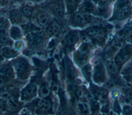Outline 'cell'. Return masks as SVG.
Instances as JSON below:
<instances>
[{"instance_id":"cell-1","label":"cell","mask_w":132,"mask_h":115,"mask_svg":"<svg viewBox=\"0 0 132 115\" xmlns=\"http://www.w3.org/2000/svg\"><path fill=\"white\" fill-rule=\"evenodd\" d=\"M14 67L16 74L21 79L24 80L27 78L29 67L27 61L23 58H19L14 61Z\"/></svg>"},{"instance_id":"cell-2","label":"cell","mask_w":132,"mask_h":115,"mask_svg":"<svg viewBox=\"0 0 132 115\" xmlns=\"http://www.w3.org/2000/svg\"><path fill=\"white\" fill-rule=\"evenodd\" d=\"M132 54V46L127 45L122 48L118 53L114 59V63L120 67L126 62Z\"/></svg>"},{"instance_id":"cell-3","label":"cell","mask_w":132,"mask_h":115,"mask_svg":"<svg viewBox=\"0 0 132 115\" xmlns=\"http://www.w3.org/2000/svg\"><path fill=\"white\" fill-rule=\"evenodd\" d=\"M37 87L34 82L28 84L21 92V99L23 100H28L33 98L36 95Z\"/></svg>"},{"instance_id":"cell-4","label":"cell","mask_w":132,"mask_h":115,"mask_svg":"<svg viewBox=\"0 0 132 115\" xmlns=\"http://www.w3.org/2000/svg\"><path fill=\"white\" fill-rule=\"evenodd\" d=\"M89 51V46L88 44H83L80 47L79 50L75 55L76 61L79 64H84L87 61Z\"/></svg>"},{"instance_id":"cell-5","label":"cell","mask_w":132,"mask_h":115,"mask_svg":"<svg viewBox=\"0 0 132 115\" xmlns=\"http://www.w3.org/2000/svg\"><path fill=\"white\" fill-rule=\"evenodd\" d=\"M36 109L39 113H46L52 109L51 100L46 98H41L38 99L36 104Z\"/></svg>"},{"instance_id":"cell-6","label":"cell","mask_w":132,"mask_h":115,"mask_svg":"<svg viewBox=\"0 0 132 115\" xmlns=\"http://www.w3.org/2000/svg\"><path fill=\"white\" fill-rule=\"evenodd\" d=\"M105 79V72L103 66L101 64H97L94 68L93 75L94 81L97 83H101L104 82Z\"/></svg>"},{"instance_id":"cell-7","label":"cell","mask_w":132,"mask_h":115,"mask_svg":"<svg viewBox=\"0 0 132 115\" xmlns=\"http://www.w3.org/2000/svg\"><path fill=\"white\" fill-rule=\"evenodd\" d=\"M124 3H121V5L119 7L116 11L115 18L117 19H123L130 13V8L129 7L123 5Z\"/></svg>"},{"instance_id":"cell-8","label":"cell","mask_w":132,"mask_h":115,"mask_svg":"<svg viewBox=\"0 0 132 115\" xmlns=\"http://www.w3.org/2000/svg\"><path fill=\"white\" fill-rule=\"evenodd\" d=\"M13 71L11 67L8 65L3 66L0 69V77H3L6 80H10L13 77Z\"/></svg>"},{"instance_id":"cell-9","label":"cell","mask_w":132,"mask_h":115,"mask_svg":"<svg viewBox=\"0 0 132 115\" xmlns=\"http://www.w3.org/2000/svg\"><path fill=\"white\" fill-rule=\"evenodd\" d=\"M78 35L77 32L71 31L65 36L64 42L67 45L72 46L76 44L78 40Z\"/></svg>"},{"instance_id":"cell-10","label":"cell","mask_w":132,"mask_h":115,"mask_svg":"<svg viewBox=\"0 0 132 115\" xmlns=\"http://www.w3.org/2000/svg\"><path fill=\"white\" fill-rule=\"evenodd\" d=\"M60 28L59 25L56 23L51 24L47 27L46 32L47 34L51 36H57L60 32Z\"/></svg>"},{"instance_id":"cell-11","label":"cell","mask_w":132,"mask_h":115,"mask_svg":"<svg viewBox=\"0 0 132 115\" xmlns=\"http://www.w3.org/2000/svg\"><path fill=\"white\" fill-rule=\"evenodd\" d=\"M73 20L74 23L76 25L83 26L87 23L88 19L82 14L80 13H77L75 15Z\"/></svg>"},{"instance_id":"cell-12","label":"cell","mask_w":132,"mask_h":115,"mask_svg":"<svg viewBox=\"0 0 132 115\" xmlns=\"http://www.w3.org/2000/svg\"><path fill=\"white\" fill-rule=\"evenodd\" d=\"M37 20L41 26H45L49 23L50 18L45 13L40 12L37 15Z\"/></svg>"},{"instance_id":"cell-13","label":"cell","mask_w":132,"mask_h":115,"mask_svg":"<svg viewBox=\"0 0 132 115\" xmlns=\"http://www.w3.org/2000/svg\"><path fill=\"white\" fill-rule=\"evenodd\" d=\"M2 53L3 56L6 58H12L17 55V53L12 49L8 47H5L2 48Z\"/></svg>"},{"instance_id":"cell-14","label":"cell","mask_w":132,"mask_h":115,"mask_svg":"<svg viewBox=\"0 0 132 115\" xmlns=\"http://www.w3.org/2000/svg\"><path fill=\"white\" fill-rule=\"evenodd\" d=\"M6 108L10 111H16L19 108V105L13 99L9 98L6 102Z\"/></svg>"},{"instance_id":"cell-15","label":"cell","mask_w":132,"mask_h":115,"mask_svg":"<svg viewBox=\"0 0 132 115\" xmlns=\"http://www.w3.org/2000/svg\"><path fill=\"white\" fill-rule=\"evenodd\" d=\"M10 19L12 23L17 24L20 23L22 19L21 14L18 11H12L10 14Z\"/></svg>"},{"instance_id":"cell-16","label":"cell","mask_w":132,"mask_h":115,"mask_svg":"<svg viewBox=\"0 0 132 115\" xmlns=\"http://www.w3.org/2000/svg\"><path fill=\"white\" fill-rule=\"evenodd\" d=\"M50 89L46 84L41 85L39 90V95L41 98L47 97L50 95Z\"/></svg>"},{"instance_id":"cell-17","label":"cell","mask_w":132,"mask_h":115,"mask_svg":"<svg viewBox=\"0 0 132 115\" xmlns=\"http://www.w3.org/2000/svg\"><path fill=\"white\" fill-rule=\"evenodd\" d=\"M10 36L14 40L20 39L22 36V33L20 28L16 26H13L10 31Z\"/></svg>"},{"instance_id":"cell-18","label":"cell","mask_w":132,"mask_h":115,"mask_svg":"<svg viewBox=\"0 0 132 115\" xmlns=\"http://www.w3.org/2000/svg\"><path fill=\"white\" fill-rule=\"evenodd\" d=\"M53 10L55 15L58 16H61L63 13V8L62 5L56 4L53 6Z\"/></svg>"},{"instance_id":"cell-19","label":"cell","mask_w":132,"mask_h":115,"mask_svg":"<svg viewBox=\"0 0 132 115\" xmlns=\"http://www.w3.org/2000/svg\"><path fill=\"white\" fill-rule=\"evenodd\" d=\"M108 68L109 72L113 75L116 74L119 69V67L116 65L114 62L109 63Z\"/></svg>"},{"instance_id":"cell-20","label":"cell","mask_w":132,"mask_h":115,"mask_svg":"<svg viewBox=\"0 0 132 115\" xmlns=\"http://www.w3.org/2000/svg\"><path fill=\"white\" fill-rule=\"evenodd\" d=\"M78 110L83 114H86L88 112V108L87 105L83 102H79L77 104Z\"/></svg>"},{"instance_id":"cell-21","label":"cell","mask_w":132,"mask_h":115,"mask_svg":"<svg viewBox=\"0 0 132 115\" xmlns=\"http://www.w3.org/2000/svg\"><path fill=\"white\" fill-rule=\"evenodd\" d=\"M124 78L129 82L132 83V68H128L124 71Z\"/></svg>"},{"instance_id":"cell-22","label":"cell","mask_w":132,"mask_h":115,"mask_svg":"<svg viewBox=\"0 0 132 115\" xmlns=\"http://www.w3.org/2000/svg\"><path fill=\"white\" fill-rule=\"evenodd\" d=\"M22 11L24 16L29 17L32 15L33 10L32 8L29 6H25L22 9Z\"/></svg>"},{"instance_id":"cell-23","label":"cell","mask_w":132,"mask_h":115,"mask_svg":"<svg viewBox=\"0 0 132 115\" xmlns=\"http://www.w3.org/2000/svg\"><path fill=\"white\" fill-rule=\"evenodd\" d=\"M100 108L99 104L95 100H92L90 103V108L92 113L96 112Z\"/></svg>"},{"instance_id":"cell-24","label":"cell","mask_w":132,"mask_h":115,"mask_svg":"<svg viewBox=\"0 0 132 115\" xmlns=\"http://www.w3.org/2000/svg\"><path fill=\"white\" fill-rule=\"evenodd\" d=\"M94 9V6L91 3H85L82 7V10L84 11H91Z\"/></svg>"},{"instance_id":"cell-25","label":"cell","mask_w":132,"mask_h":115,"mask_svg":"<svg viewBox=\"0 0 132 115\" xmlns=\"http://www.w3.org/2000/svg\"><path fill=\"white\" fill-rule=\"evenodd\" d=\"M123 115H131L132 114V107L129 105H125L123 107Z\"/></svg>"},{"instance_id":"cell-26","label":"cell","mask_w":132,"mask_h":115,"mask_svg":"<svg viewBox=\"0 0 132 115\" xmlns=\"http://www.w3.org/2000/svg\"><path fill=\"white\" fill-rule=\"evenodd\" d=\"M7 81L2 77H0V91H4L7 87Z\"/></svg>"},{"instance_id":"cell-27","label":"cell","mask_w":132,"mask_h":115,"mask_svg":"<svg viewBox=\"0 0 132 115\" xmlns=\"http://www.w3.org/2000/svg\"><path fill=\"white\" fill-rule=\"evenodd\" d=\"M14 49L15 50H18V51H20V50H22L24 48V44L22 41H17L15 42V44L14 45Z\"/></svg>"},{"instance_id":"cell-28","label":"cell","mask_w":132,"mask_h":115,"mask_svg":"<svg viewBox=\"0 0 132 115\" xmlns=\"http://www.w3.org/2000/svg\"><path fill=\"white\" fill-rule=\"evenodd\" d=\"M113 109H114V111L118 113H119L121 112V108H120L119 104L118 103V102L117 100L114 103Z\"/></svg>"},{"instance_id":"cell-29","label":"cell","mask_w":132,"mask_h":115,"mask_svg":"<svg viewBox=\"0 0 132 115\" xmlns=\"http://www.w3.org/2000/svg\"><path fill=\"white\" fill-rule=\"evenodd\" d=\"M125 94L127 97L130 100H132V89H128L125 91Z\"/></svg>"},{"instance_id":"cell-30","label":"cell","mask_w":132,"mask_h":115,"mask_svg":"<svg viewBox=\"0 0 132 115\" xmlns=\"http://www.w3.org/2000/svg\"><path fill=\"white\" fill-rule=\"evenodd\" d=\"M107 115H116V114L113 111H109L107 112Z\"/></svg>"}]
</instances>
